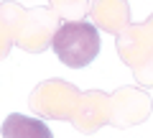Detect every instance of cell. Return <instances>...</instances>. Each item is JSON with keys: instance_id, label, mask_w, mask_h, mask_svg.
Instances as JSON below:
<instances>
[{"instance_id": "6da1fadb", "label": "cell", "mask_w": 153, "mask_h": 138, "mask_svg": "<svg viewBox=\"0 0 153 138\" xmlns=\"http://www.w3.org/2000/svg\"><path fill=\"white\" fill-rule=\"evenodd\" d=\"M51 49L59 56L61 64H66L69 69H84L87 64H92L100 56V31L94 23L76 18V21H64L54 31L51 39Z\"/></svg>"}, {"instance_id": "7a4b0ae2", "label": "cell", "mask_w": 153, "mask_h": 138, "mask_svg": "<svg viewBox=\"0 0 153 138\" xmlns=\"http://www.w3.org/2000/svg\"><path fill=\"white\" fill-rule=\"evenodd\" d=\"M0 133H3V138H54V133H51L46 120L21 115V113H10L3 120Z\"/></svg>"}]
</instances>
